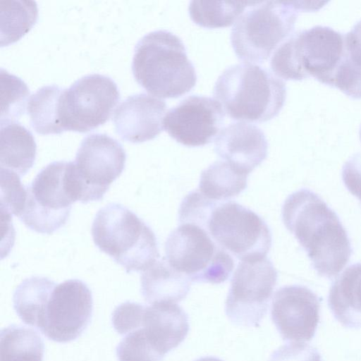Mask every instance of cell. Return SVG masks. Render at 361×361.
Here are the masks:
<instances>
[{
	"label": "cell",
	"mask_w": 361,
	"mask_h": 361,
	"mask_svg": "<svg viewBox=\"0 0 361 361\" xmlns=\"http://www.w3.org/2000/svg\"><path fill=\"white\" fill-rule=\"evenodd\" d=\"M247 176L227 162L217 161L202 172L198 190L210 200H227L247 188Z\"/></svg>",
	"instance_id": "7402d4cb"
},
{
	"label": "cell",
	"mask_w": 361,
	"mask_h": 361,
	"mask_svg": "<svg viewBox=\"0 0 361 361\" xmlns=\"http://www.w3.org/2000/svg\"><path fill=\"white\" fill-rule=\"evenodd\" d=\"M92 307V292L86 283L65 281L54 288L38 329L53 341H72L88 326Z\"/></svg>",
	"instance_id": "4fadbf2b"
},
{
	"label": "cell",
	"mask_w": 361,
	"mask_h": 361,
	"mask_svg": "<svg viewBox=\"0 0 361 361\" xmlns=\"http://www.w3.org/2000/svg\"><path fill=\"white\" fill-rule=\"evenodd\" d=\"M141 293L147 302L177 303L187 296L191 281L173 269L166 258L155 261L142 271Z\"/></svg>",
	"instance_id": "ac0fdd59"
},
{
	"label": "cell",
	"mask_w": 361,
	"mask_h": 361,
	"mask_svg": "<svg viewBox=\"0 0 361 361\" xmlns=\"http://www.w3.org/2000/svg\"><path fill=\"white\" fill-rule=\"evenodd\" d=\"M63 88L57 85L40 87L29 99L27 109L30 123L39 134H59L63 132L59 107Z\"/></svg>",
	"instance_id": "603a6c76"
},
{
	"label": "cell",
	"mask_w": 361,
	"mask_h": 361,
	"mask_svg": "<svg viewBox=\"0 0 361 361\" xmlns=\"http://www.w3.org/2000/svg\"><path fill=\"white\" fill-rule=\"evenodd\" d=\"M56 286L42 276H32L18 285L13 295V308L25 324L38 329Z\"/></svg>",
	"instance_id": "44dd1931"
},
{
	"label": "cell",
	"mask_w": 361,
	"mask_h": 361,
	"mask_svg": "<svg viewBox=\"0 0 361 361\" xmlns=\"http://www.w3.org/2000/svg\"><path fill=\"white\" fill-rule=\"evenodd\" d=\"M92 235L96 246L127 273L144 271L160 257L152 230L121 204L110 203L98 211Z\"/></svg>",
	"instance_id": "5b68a950"
},
{
	"label": "cell",
	"mask_w": 361,
	"mask_h": 361,
	"mask_svg": "<svg viewBox=\"0 0 361 361\" xmlns=\"http://www.w3.org/2000/svg\"><path fill=\"white\" fill-rule=\"evenodd\" d=\"M166 102L145 93L131 95L115 109L116 133L124 140L138 143L157 137L163 129Z\"/></svg>",
	"instance_id": "e0dca14e"
},
{
	"label": "cell",
	"mask_w": 361,
	"mask_h": 361,
	"mask_svg": "<svg viewBox=\"0 0 361 361\" xmlns=\"http://www.w3.org/2000/svg\"><path fill=\"white\" fill-rule=\"evenodd\" d=\"M345 49L344 34L328 26L316 25L298 31L283 42L274 51L270 65L283 79L313 77L331 86Z\"/></svg>",
	"instance_id": "277c9868"
},
{
	"label": "cell",
	"mask_w": 361,
	"mask_h": 361,
	"mask_svg": "<svg viewBox=\"0 0 361 361\" xmlns=\"http://www.w3.org/2000/svg\"><path fill=\"white\" fill-rule=\"evenodd\" d=\"M126 160L124 149L114 138L101 133L85 137L73 161L81 191L80 202L103 199L110 185L121 174Z\"/></svg>",
	"instance_id": "7c38bea8"
},
{
	"label": "cell",
	"mask_w": 361,
	"mask_h": 361,
	"mask_svg": "<svg viewBox=\"0 0 361 361\" xmlns=\"http://www.w3.org/2000/svg\"><path fill=\"white\" fill-rule=\"evenodd\" d=\"M320 302L308 288L285 286L276 290L271 316L282 338L293 342L310 341L319 322Z\"/></svg>",
	"instance_id": "9a60e30c"
},
{
	"label": "cell",
	"mask_w": 361,
	"mask_h": 361,
	"mask_svg": "<svg viewBox=\"0 0 361 361\" xmlns=\"http://www.w3.org/2000/svg\"><path fill=\"white\" fill-rule=\"evenodd\" d=\"M227 115L234 120L264 122L275 117L286 99V85L270 71L252 63L226 68L213 90Z\"/></svg>",
	"instance_id": "3957f363"
},
{
	"label": "cell",
	"mask_w": 361,
	"mask_h": 361,
	"mask_svg": "<svg viewBox=\"0 0 361 361\" xmlns=\"http://www.w3.org/2000/svg\"><path fill=\"white\" fill-rule=\"evenodd\" d=\"M360 140H361V127H360Z\"/></svg>",
	"instance_id": "e575fe53"
},
{
	"label": "cell",
	"mask_w": 361,
	"mask_h": 361,
	"mask_svg": "<svg viewBox=\"0 0 361 361\" xmlns=\"http://www.w3.org/2000/svg\"><path fill=\"white\" fill-rule=\"evenodd\" d=\"M342 178L347 189L361 202V152L354 154L345 163Z\"/></svg>",
	"instance_id": "1f68e13d"
},
{
	"label": "cell",
	"mask_w": 361,
	"mask_h": 361,
	"mask_svg": "<svg viewBox=\"0 0 361 361\" xmlns=\"http://www.w3.org/2000/svg\"><path fill=\"white\" fill-rule=\"evenodd\" d=\"M26 198V189L20 183V176L1 169V211L10 216H20Z\"/></svg>",
	"instance_id": "f1b7e54d"
},
{
	"label": "cell",
	"mask_w": 361,
	"mask_h": 361,
	"mask_svg": "<svg viewBox=\"0 0 361 361\" xmlns=\"http://www.w3.org/2000/svg\"><path fill=\"white\" fill-rule=\"evenodd\" d=\"M1 123L16 121L25 112L30 94L27 85L3 68L0 72Z\"/></svg>",
	"instance_id": "4316f807"
},
{
	"label": "cell",
	"mask_w": 361,
	"mask_h": 361,
	"mask_svg": "<svg viewBox=\"0 0 361 361\" xmlns=\"http://www.w3.org/2000/svg\"><path fill=\"white\" fill-rule=\"evenodd\" d=\"M300 1H256L236 20L231 32L235 54L247 62L262 63L290 36Z\"/></svg>",
	"instance_id": "8992f818"
},
{
	"label": "cell",
	"mask_w": 361,
	"mask_h": 361,
	"mask_svg": "<svg viewBox=\"0 0 361 361\" xmlns=\"http://www.w3.org/2000/svg\"><path fill=\"white\" fill-rule=\"evenodd\" d=\"M269 361H322L318 350L305 342L285 344L271 355Z\"/></svg>",
	"instance_id": "4dcf8cb0"
},
{
	"label": "cell",
	"mask_w": 361,
	"mask_h": 361,
	"mask_svg": "<svg viewBox=\"0 0 361 361\" xmlns=\"http://www.w3.org/2000/svg\"><path fill=\"white\" fill-rule=\"evenodd\" d=\"M214 151L238 172L248 176L267 157L268 142L257 126L232 123L223 128L214 140Z\"/></svg>",
	"instance_id": "2e32d148"
},
{
	"label": "cell",
	"mask_w": 361,
	"mask_h": 361,
	"mask_svg": "<svg viewBox=\"0 0 361 361\" xmlns=\"http://www.w3.org/2000/svg\"><path fill=\"white\" fill-rule=\"evenodd\" d=\"M331 86L353 99H361V62L355 59L346 48Z\"/></svg>",
	"instance_id": "f546056e"
},
{
	"label": "cell",
	"mask_w": 361,
	"mask_h": 361,
	"mask_svg": "<svg viewBox=\"0 0 361 361\" xmlns=\"http://www.w3.org/2000/svg\"><path fill=\"white\" fill-rule=\"evenodd\" d=\"M281 215L317 274L329 279L338 275L348 262L352 248L335 212L317 194L301 189L286 199Z\"/></svg>",
	"instance_id": "6da1fadb"
},
{
	"label": "cell",
	"mask_w": 361,
	"mask_h": 361,
	"mask_svg": "<svg viewBox=\"0 0 361 361\" xmlns=\"http://www.w3.org/2000/svg\"><path fill=\"white\" fill-rule=\"evenodd\" d=\"M120 99L116 82L101 74L85 75L63 89L59 115L63 130L85 133L104 124Z\"/></svg>",
	"instance_id": "8fae6325"
},
{
	"label": "cell",
	"mask_w": 361,
	"mask_h": 361,
	"mask_svg": "<svg viewBox=\"0 0 361 361\" xmlns=\"http://www.w3.org/2000/svg\"><path fill=\"white\" fill-rule=\"evenodd\" d=\"M347 51L359 61H361V20L350 31L344 34Z\"/></svg>",
	"instance_id": "d6a6232c"
},
{
	"label": "cell",
	"mask_w": 361,
	"mask_h": 361,
	"mask_svg": "<svg viewBox=\"0 0 361 361\" xmlns=\"http://www.w3.org/2000/svg\"><path fill=\"white\" fill-rule=\"evenodd\" d=\"M0 166L24 176L33 166L37 146L32 134L16 121L1 123Z\"/></svg>",
	"instance_id": "ffe728a7"
},
{
	"label": "cell",
	"mask_w": 361,
	"mask_h": 361,
	"mask_svg": "<svg viewBox=\"0 0 361 361\" xmlns=\"http://www.w3.org/2000/svg\"><path fill=\"white\" fill-rule=\"evenodd\" d=\"M278 274L265 257L241 261L231 279L225 312L235 324L257 327L266 315Z\"/></svg>",
	"instance_id": "30bf717a"
},
{
	"label": "cell",
	"mask_w": 361,
	"mask_h": 361,
	"mask_svg": "<svg viewBox=\"0 0 361 361\" xmlns=\"http://www.w3.org/2000/svg\"><path fill=\"white\" fill-rule=\"evenodd\" d=\"M204 228L220 247L240 261L265 257L271 246V233L265 221L235 202H218Z\"/></svg>",
	"instance_id": "9c48e42d"
},
{
	"label": "cell",
	"mask_w": 361,
	"mask_h": 361,
	"mask_svg": "<svg viewBox=\"0 0 361 361\" xmlns=\"http://www.w3.org/2000/svg\"><path fill=\"white\" fill-rule=\"evenodd\" d=\"M68 165L65 161L51 162L25 185V202L18 218L30 230L51 234L66 223L77 201Z\"/></svg>",
	"instance_id": "ba28073f"
},
{
	"label": "cell",
	"mask_w": 361,
	"mask_h": 361,
	"mask_svg": "<svg viewBox=\"0 0 361 361\" xmlns=\"http://www.w3.org/2000/svg\"><path fill=\"white\" fill-rule=\"evenodd\" d=\"M195 361H223V360H221L219 358L215 357L207 356V357H202L198 358Z\"/></svg>",
	"instance_id": "836d02e7"
},
{
	"label": "cell",
	"mask_w": 361,
	"mask_h": 361,
	"mask_svg": "<svg viewBox=\"0 0 361 361\" xmlns=\"http://www.w3.org/2000/svg\"><path fill=\"white\" fill-rule=\"evenodd\" d=\"M116 347L118 361H161L164 356L157 349L140 326L128 332Z\"/></svg>",
	"instance_id": "83f0119b"
},
{
	"label": "cell",
	"mask_w": 361,
	"mask_h": 361,
	"mask_svg": "<svg viewBox=\"0 0 361 361\" xmlns=\"http://www.w3.org/2000/svg\"><path fill=\"white\" fill-rule=\"evenodd\" d=\"M44 346L33 329L20 325L4 328L0 335V361H42Z\"/></svg>",
	"instance_id": "cb8c5ba5"
},
{
	"label": "cell",
	"mask_w": 361,
	"mask_h": 361,
	"mask_svg": "<svg viewBox=\"0 0 361 361\" xmlns=\"http://www.w3.org/2000/svg\"><path fill=\"white\" fill-rule=\"evenodd\" d=\"M203 227L183 223L165 244L166 259L191 282L221 283L230 276L234 261Z\"/></svg>",
	"instance_id": "52a82bcc"
},
{
	"label": "cell",
	"mask_w": 361,
	"mask_h": 361,
	"mask_svg": "<svg viewBox=\"0 0 361 361\" xmlns=\"http://www.w3.org/2000/svg\"><path fill=\"white\" fill-rule=\"evenodd\" d=\"M328 305L343 326L361 327V263L348 267L336 279L329 290Z\"/></svg>",
	"instance_id": "d6986e66"
},
{
	"label": "cell",
	"mask_w": 361,
	"mask_h": 361,
	"mask_svg": "<svg viewBox=\"0 0 361 361\" xmlns=\"http://www.w3.org/2000/svg\"><path fill=\"white\" fill-rule=\"evenodd\" d=\"M1 46L20 39L35 25L37 7L32 1H1Z\"/></svg>",
	"instance_id": "d4e9b609"
},
{
	"label": "cell",
	"mask_w": 361,
	"mask_h": 361,
	"mask_svg": "<svg viewBox=\"0 0 361 361\" xmlns=\"http://www.w3.org/2000/svg\"><path fill=\"white\" fill-rule=\"evenodd\" d=\"M225 113L212 97L192 94L170 109L164 118V127L171 137L190 147L209 143L224 125Z\"/></svg>",
	"instance_id": "5bb4252c"
},
{
	"label": "cell",
	"mask_w": 361,
	"mask_h": 361,
	"mask_svg": "<svg viewBox=\"0 0 361 361\" xmlns=\"http://www.w3.org/2000/svg\"><path fill=\"white\" fill-rule=\"evenodd\" d=\"M256 1H191L188 11L197 25L214 28L231 25Z\"/></svg>",
	"instance_id": "484cf974"
},
{
	"label": "cell",
	"mask_w": 361,
	"mask_h": 361,
	"mask_svg": "<svg viewBox=\"0 0 361 361\" xmlns=\"http://www.w3.org/2000/svg\"><path fill=\"white\" fill-rule=\"evenodd\" d=\"M132 71L137 83L149 93L176 98L196 84L195 66L182 39L166 30L144 35L135 47Z\"/></svg>",
	"instance_id": "7a4b0ae2"
}]
</instances>
